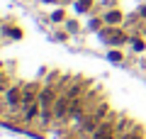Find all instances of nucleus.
<instances>
[{
	"label": "nucleus",
	"instance_id": "nucleus-3",
	"mask_svg": "<svg viewBox=\"0 0 146 139\" xmlns=\"http://www.w3.org/2000/svg\"><path fill=\"white\" fill-rule=\"evenodd\" d=\"M22 88H25V83H15V86H10L5 93H3V108H5V112H10V115L20 112V105H22Z\"/></svg>",
	"mask_w": 146,
	"mask_h": 139
},
{
	"label": "nucleus",
	"instance_id": "nucleus-1",
	"mask_svg": "<svg viewBox=\"0 0 146 139\" xmlns=\"http://www.w3.org/2000/svg\"><path fill=\"white\" fill-rule=\"evenodd\" d=\"M110 112H112V110H110V105L105 103V100H102V103H98L83 120H80L78 127H76V137H78V139H88L90 134H93L95 129H98L100 124L110 117Z\"/></svg>",
	"mask_w": 146,
	"mask_h": 139
},
{
	"label": "nucleus",
	"instance_id": "nucleus-7",
	"mask_svg": "<svg viewBox=\"0 0 146 139\" xmlns=\"http://www.w3.org/2000/svg\"><path fill=\"white\" fill-rule=\"evenodd\" d=\"M102 20H105V25L117 27V25H122V22H124V12H122L119 7H107V10L102 12Z\"/></svg>",
	"mask_w": 146,
	"mask_h": 139
},
{
	"label": "nucleus",
	"instance_id": "nucleus-10",
	"mask_svg": "<svg viewBox=\"0 0 146 139\" xmlns=\"http://www.w3.org/2000/svg\"><path fill=\"white\" fill-rule=\"evenodd\" d=\"M66 20H68V15H66L63 7H58V10H54L51 15H49V22H51V25H61V22H66Z\"/></svg>",
	"mask_w": 146,
	"mask_h": 139
},
{
	"label": "nucleus",
	"instance_id": "nucleus-12",
	"mask_svg": "<svg viewBox=\"0 0 146 139\" xmlns=\"http://www.w3.org/2000/svg\"><path fill=\"white\" fill-rule=\"evenodd\" d=\"M131 49H134L136 54H141V51H146V39H141V37H136V34H131Z\"/></svg>",
	"mask_w": 146,
	"mask_h": 139
},
{
	"label": "nucleus",
	"instance_id": "nucleus-20",
	"mask_svg": "<svg viewBox=\"0 0 146 139\" xmlns=\"http://www.w3.org/2000/svg\"><path fill=\"white\" fill-rule=\"evenodd\" d=\"M102 139H117V132H112V134H107V137H102Z\"/></svg>",
	"mask_w": 146,
	"mask_h": 139
},
{
	"label": "nucleus",
	"instance_id": "nucleus-5",
	"mask_svg": "<svg viewBox=\"0 0 146 139\" xmlns=\"http://www.w3.org/2000/svg\"><path fill=\"white\" fill-rule=\"evenodd\" d=\"M85 105H88V95H80V98H76V100L71 103V112H68V122H71V124L78 127L80 120L88 115V112H85ZM68 122H66V124H68Z\"/></svg>",
	"mask_w": 146,
	"mask_h": 139
},
{
	"label": "nucleus",
	"instance_id": "nucleus-13",
	"mask_svg": "<svg viewBox=\"0 0 146 139\" xmlns=\"http://www.w3.org/2000/svg\"><path fill=\"white\" fill-rule=\"evenodd\" d=\"M102 27H105L102 15H98V17H90V22H88V29H90V32H100Z\"/></svg>",
	"mask_w": 146,
	"mask_h": 139
},
{
	"label": "nucleus",
	"instance_id": "nucleus-18",
	"mask_svg": "<svg viewBox=\"0 0 146 139\" xmlns=\"http://www.w3.org/2000/svg\"><path fill=\"white\" fill-rule=\"evenodd\" d=\"M136 15H139V20H146V3H141V5L136 7Z\"/></svg>",
	"mask_w": 146,
	"mask_h": 139
},
{
	"label": "nucleus",
	"instance_id": "nucleus-11",
	"mask_svg": "<svg viewBox=\"0 0 146 139\" xmlns=\"http://www.w3.org/2000/svg\"><path fill=\"white\" fill-rule=\"evenodd\" d=\"M107 59L112 63H124V51H122V49H107Z\"/></svg>",
	"mask_w": 146,
	"mask_h": 139
},
{
	"label": "nucleus",
	"instance_id": "nucleus-4",
	"mask_svg": "<svg viewBox=\"0 0 146 139\" xmlns=\"http://www.w3.org/2000/svg\"><path fill=\"white\" fill-rule=\"evenodd\" d=\"M68 112H71V98L66 95V90H61L58 98H56V103H54V122L66 124L68 122Z\"/></svg>",
	"mask_w": 146,
	"mask_h": 139
},
{
	"label": "nucleus",
	"instance_id": "nucleus-19",
	"mask_svg": "<svg viewBox=\"0 0 146 139\" xmlns=\"http://www.w3.org/2000/svg\"><path fill=\"white\" fill-rule=\"evenodd\" d=\"M42 3H46V5H58V3H63V0H42Z\"/></svg>",
	"mask_w": 146,
	"mask_h": 139
},
{
	"label": "nucleus",
	"instance_id": "nucleus-17",
	"mask_svg": "<svg viewBox=\"0 0 146 139\" xmlns=\"http://www.w3.org/2000/svg\"><path fill=\"white\" fill-rule=\"evenodd\" d=\"M68 37H71V32H68V29H58V32H54V41H68Z\"/></svg>",
	"mask_w": 146,
	"mask_h": 139
},
{
	"label": "nucleus",
	"instance_id": "nucleus-21",
	"mask_svg": "<svg viewBox=\"0 0 146 139\" xmlns=\"http://www.w3.org/2000/svg\"><path fill=\"white\" fill-rule=\"evenodd\" d=\"M141 66H144V68H146V59H144V61H141Z\"/></svg>",
	"mask_w": 146,
	"mask_h": 139
},
{
	"label": "nucleus",
	"instance_id": "nucleus-15",
	"mask_svg": "<svg viewBox=\"0 0 146 139\" xmlns=\"http://www.w3.org/2000/svg\"><path fill=\"white\" fill-rule=\"evenodd\" d=\"M124 139H144V129H141L139 124H134L129 132H124Z\"/></svg>",
	"mask_w": 146,
	"mask_h": 139
},
{
	"label": "nucleus",
	"instance_id": "nucleus-16",
	"mask_svg": "<svg viewBox=\"0 0 146 139\" xmlns=\"http://www.w3.org/2000/svg\"><path fill=\"white\" fill-rule=\"evenodd\" d=\"M63 25H66V29L71 32V34H78V32H80V25H78V20H71V17H68V20L63 22Z\"/></svg>",
	"mask_w": 146,
	"mask_h": 139
},
{
	"label": "nucleus",
	"instance_id": "nucleus-6",
	"mask_svg": "<svg viewBox=\"0 0 146 139\" xmlns=\"http://www.w3.org/2000/svg\"><path fill=\"white\" fill-rule=\"evenodd\" d=\"M85 90H88V81H83V78H76V81L71 83V86L66 88V95L71 98V103L76 98H80V95H85Z\"/></svg>",
	"mask_w": 146,
	"mask_h": 139
},
{
	"label": "nucleus",
	"instance_id": "nucleus-8",
	"mask_svg": "<svg viewBox=\"0 0 146 139\" xmlns=\"http://www.w3.org/2000/svg\"><path fill=\"white\" fill-rule=\"evenodd\" d=\"M131 127H134V124H131V120H129V117H124V115H119V117H117V122H115V132H117V134L129 132Z\"/></svg>",
	"mask_w": 146,
	"mask_h": 139
},
{
	"label": "nucleus",
	"instance_id": "nucleus-22",
	"mask_svg": "<svg viewBox=\"0 0 146 139\" xmlns=\"http://www.w3.org/2000/svg\"><path fill=\"white\" fill-rule=\"evenodd\" d=\"M73 3H76V0H73Z\"/></svg>",
	"mask_w": 146,
	"mask_h": 139
},
{
	"label": "nucleus",
	"instance_id": "nucleus-9",
	"mask_svg": "<svg viewBox=\"0 0 146 139\" xmlns=\"http://www.w3.org/2000/svg\"><path fill=\"white\" fill-rule=\"evenodd\" d=\"M73 7H76V12L78 15H85V12H90L95 7V0H76L73 3Z\"/></svg>",
	"mask_w": 146,
	"mask_h": 139
},
{
	"label": "nucleus",
	"instance_id": "nucleus-2",
	"mask_svg": "<svg viewBox=\"0 0 146 139\" xmlns=\"http://www.w3.org/2000/svg\"><path fill=\"white\" fill-rule=\"evenodd\" d=\"M98 34H100V39H102L105 44L110 46V49H122L124 44H129V41H131V34H127V32L122 29L119 25H117V27L105 25L102 29L98 32Z\"/></svg>",
	"mask_w": 146,
	"mask_h": 139
},
{
	"label": "nucleus",
	"instance_id": "nucleus-14",
	"mask_svg": "<svg viewBox=\"0 0 146 139\" xmlns=\"http://www.w3.org/2000/svg\"><path fill=\"white\" fill-rule=\"evenodd\" d=\"M3 34L10 37V39H22V29L15 27V25H12V27H3Z\"/></svg>",
	"mask_w": 146,
	"mask_h": 139
}]
</instances>
